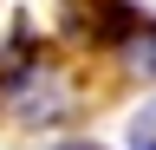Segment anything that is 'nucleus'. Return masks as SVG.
<instances>
[{"mask_svg": "<svg viewBox=\"0 0 156 150\" xmlns=\"http://www.w3.org/2000/svg\"><path fill=\"white\" fill-rule=\"evenodd\" d=\"M150 13L130 7V0H58V39L78 46V52H124L130 33L143 26Z\"/></svg>", "mask_w": 156, "mask_h": 150, "instance_id": "1", "label": "nucleus"}, {"mask_svg": "<svg viewBox=\"0 0 156 150\" xmlns=\"http://www.w3.org/2000/svg\"><path fill=\"white\" fill-rule=\"evenodd\" d=\"M39 72H46V52H39V33L26 13H13L7 39H0V98H20Z\"/></svg>", "mask_w": 156, "mask_h": 150, "instance_id": "2", "label": "nucleus"}, {"mask_svg": "<svg viewBox=\"0 0 156 150\" xmlns=\"http://www.w3.org/2000/svg\"><path fill=\"white\" fill-rule=\"evenodd\" d=\"M13 111H20V124H58V118L72 111V98H65V85H58L52 72H39V79L20 91V104H13Z\"/></svg>", "mask_w": 156, "mask_h": 150, "instance_id": "3", "label": "nucleus"}, {"mask_svg": "<svg viewBox=\"0 0 156 150\" xmlns=\"http://www.w3.org/2000/svg\"><path fill=\"white\" fill-rule=\"evenodd\" d=\"M117 59H124V72H130V79H156V20H143V26H136V33H130V46L117 52Z\"/></svg>", "mask_w": 156, "mask_h": 150, "instance_id": "4", "label": "nucleus"}, {"mask_svg": "<svg viewBox=\"0 0 156 150\" xmlns=\"http://www.w3.org/2000/svg\"><path fill=\"white\" fill-rule=\"evenodd\" d=\"M124 144H130V150H156V104H143V111L130 118V130H124Z\"/></svg>", "mask_w": 156, "mask_h": 150, "instance_id": "5", "label": "nucleus"}]
</instances>
